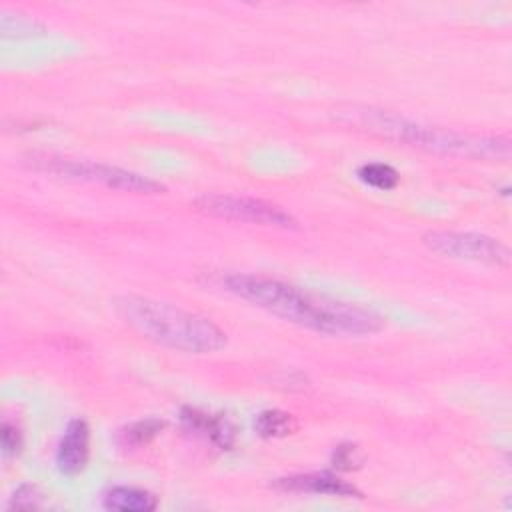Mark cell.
I'll return each mask as SVG.
<instances>
[{
    "mask_svg": "<svg viewBox=\"0 0 512 512\" xmlns=\"http://www.w3.org/2000/svg\"><path fill=\"white\" fill-rule=\"evenodd\" d=\"M180 420L190 432L206 438L220 450H228L234 444V426L220 414H208L198 408H182Z\"/></svg>",
    "mask_w": 512,
    "mask_h": 512,
    "instance_id": "9",
    "label": "cell"
},
{
    "mask_svg": "<svg viewBox=\"0 0 512 512\" xmlns=\"http://www.w3.org/2000/svg\"><path fill=\"white\" fill-rule=\"evenodd\" d=\"M0 442H2V456L8 460V458H14L20 448H22V432L18 430L16 424L4 420L2 422V428H0Z\"/></svg>",
    "mask_w": 512,
    "mask_h": 512,
    "instance_id": "17",
    "label": "cell"
},
{
    "mask_svg": "<svg viewBox=\"0 0 512 512\" xmlns=\"http://www.w3.org/2000/svg\"><path fill=\"white\" fill-rule=\"evenodd\" d=\"M358 180L376 190H392L400 182V174L384 162H366L356 172Z\"/></svg>",
    "mask_w": 512,
    "mask_h": 512,
    "instance_id": "12",
    "label": "cell"
},
{
    "mask_svg": "<svg viewBox=\"0 0 512 512\" xmlns=\"http://www.w3.org/2000/svg\"><path fill=\"white\" fill-rule=\"evenodd\" d=\"M274 486L286 492H310V494H326V496H340V498L362 496L354 484L330 472H308V474L284 476V478H278Z\"/></svg>",
    "mask_w": 512,
    "mask_h": 512,
    "instance_id": "8",
    "label": "cell"
},
{
    "mask_svg": "<svg viewBox=\"0 0 512 512\" xmlns=\"http://www.w3.org/2000/svg\"><path fill=\"white\" fill-rule=\"evenodd\" d=\"M194 206L204 214L232 222H246L272 228H298V222L292 214L260 198L234 194H204L194 202Z\"/></svg>",
    "mask_w": 512,
    "mask_h": 512,
    "instance_id": "5",
    "label": "cell"
},
{
    "mask_svg": "<svg viewBox=\"0 0 512 512\" xmlns=\"http://www.w3.org/2000/svg\"><path fill=\"white\" fill-rule=\"evenodd\" d=\"M116 310L140 336L170 350L212 354L226 346V332L210 318L162 300L128 294L116 300Z\"/></svg>",
    "mask_w": 512,
    "mask_h": 512,
    "instance_id": "2",
    "label": "cell"
},
{
    "mask_svg": "<svg viewBox=\"0 0 512 512\" xmlns=\"http://www.w3.org/2000/svg\"><path fill=\"white\" fill-rule=\"evenodd\" d=\"M218 284L240 300L318 334L358 338L376 334L384 328V318L370 308L308 292L278 278L230 272L222 274Z\"/></svg>",
    "mask_w": 512,
    "mask_h": 512,
    "instance_id": "1",
    "label": "cell"
},
{
    "mask_svg": "<svg viewBox=\"0 0 512 512\" xmlns=\"http://www.w3.org/2000/svg\"><path fill=\"white\" fill-rule=\"evenodd\" d=\"M350 122L380 134L384 138L404 142L408 146L476 160H508L510 140L504 136H484V134H464L442 126H428L408 120L400 114L376 108H354L346 112Z\"/></svg>",
    "mask_w": 512,
    "mask_h": 512,
    "instance_id": "3",
    "label": "cell"
},
{
    "mask_svg": "<svg viewBox=\"0 0 512 512\" xmlns=\"http://www.w3.org/2000/svg\"><path fill=\"white\" fill-rule=\"evenodd\" d=\"M162 428H164V422H162V420H156V418L140 420V422H134V424L122 428V430L118 432V442H120L122 446L136 448V446L148 444L154 436L160 434Z\"/></svg>",
    "mask_w": 512,
    "mask_h": 512,
    "instance_id": "14",
    "label": "cell"
},
{
    "mask_svg": "<svg viewBox=\"0 0 512 512\" xmlns=\"http://www.w3.org/2000/svg\"><path fill=\"white\" fill-rule=\"evenodd\" d=\"M0 32L4 38H30L44 32V26L24 14L18 12H2L0 16Z\"/></svg>",
    "mask_w": 512,
    "mask_h": 512,
    "instance_id": "13",
    "label": "cell"
},
{
    "mask_svg": "<svg viewBox=\"0 0 512 512\" xmlns=\"http://www.w3.org/2000/svg\"><path fill=\"white\" fill-rule=\"evenodd\" d=\"M362 462V456H360V450L358 446L354 444H340L334 454H332V464L336 470H342V472H350V470H356Z\"/></svg>",
    "mask_w": 512,
    "mask_h": 512,
    "instance_id": "16",
    "label": "cell"
},
{
    "mask_svg": "<svg viewBox=\"0 0 512 512\" xmlns=\"http://www.w3.org/2000/svg\"><path fill=\"white\" fill-rule=\"evenodd\" d=\"M102 506L114 512H152L158 506V498L144 488L112 486L104 492Z\"/></svg>",
    "mask_w": 512,
    "mask_h": 512,
    "instance_id": "10",
    "label": "cell"
},
{
    "mask_svg": "<svg viewBox=\"0 0 512 512\" xmlns=\"http://www.w3.org/2000/svg\"><path fill=\"white\" fill-rule=\"evenodd\" d=\"M90 456V428L86 420L74 418L64 428L58 448H56V466L66 476L80 474Z\"/></svg>",
    "mask_w": 512,
    "mask_h": 512,
    "instance_id": "7",
    "label": "cell"
},
{
    "mask_svg": "<svg viewBox=\"0 0 512 512\" xmlns=\"http://www.w3.org/2000/svg\"><path fill=\"white\" fill-rule=\"evenodd\" d=\"M42 504V492L34 484H20L8 500V508L34 510Z\"/></svg>",
    "mask_w": 512,
    "mask_h": 512,
    "instance_id": "15",
    "label": "cell"
},
{
    "mask_svg": "<svg viewBox=\"0 0 512 512\" xmlns=\"http://www.w3.org/2000/svg\"><path fill=\"white\" fill-rule=\"evenodd\" d=\"M298 428L296 418L284 410H264L254 418V430L262 438H282L294 434Z\"/></svg>",
    "mask_w": 512,
    "mask_h": 512,
    "instance_id": "11",
    "label": "cell"
},
{
    "mask_svg": "<svg viewBox=\"0 0 512 512\" xmlns=\"http://www.w3.org/2000/svg\"><path fill=\"white\" fill-rule=\"evenodd\" d=\"M26 164L32 170L56 174L70 180H82L90 184H100L120 192L132 194H162L166 188L138 172L124 170L118 166L92 162V160H78V158H64L54 154H28Z\"/></svg>",
    "mask_w": 512,
    "mask_h": 512,
    "instance_id": "4",
    "label": "cell"
},
{
    "mask_svg": "<svg viewBox=\"0 0 512 512\" xmlns=\"http://www.w3.org/2000/svg\"><path fill=\"white\" fill-rule=\"evenodd\" d=\"M422 242L436 254L456 260H468L490 266H506L510 250L496 238L478 232L458 230H430L422 236Z\"/></svg>",
    "mask_w": 512,
    "mask_h": 512,
    "instance_id": "6",
    "label": "cell"
}]
</instances>
